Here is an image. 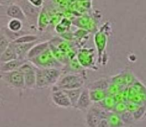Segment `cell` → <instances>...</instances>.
<instances>
[{
	"label": "cell",
	"mask_w": 146,
	"mask_h": 127,
	"mask_svg": "<svg viewBox=\"0 0 146 127\" xmlns=\"http://www.w3.org/2000/svg\"><path fill=\"white\" fill-rule=\"evenodd\" d=\"M28 61H29L35 66L38 67V68H64V64L56 58L50 49V47L38 57L28 60Z\"/></svg>",
	"instance_id": "obj_1"
},
{
	"label": "cell",
	"mask_w": 146,
	"mask_h": 127,
	"mask_svg": "<svg viewBox=\"0 0 146 127\" xmlns=\"http://www.w3.org/2000/svg\"><path fill=\"white\" fill-rule=\"evenodd\" d=\"M85 78L83 74L77 73H68L63 74L54 87L59 89H74L82 88L84 86Z\"/></svg>",
	"instance_id": "obj_2"
},
{
	"label": "cell",
	"mask_w": 146,
	"mask_h": 127,
	"mask_svg": "<svg viewBox=\"0 0 146 127\" xmlns=\"http://www.w3.org/2000/svg\"><path fill=\"white\" fill-rule=\"evenodd\" d=\"M1 78L11 88L19 91L26 89L24 75L19 69L9 72H1Z\"/></svg>",
	"instance_id": "obj_3"
},
{
	"label": "cell",
	"mask_w": 146,
	"mask_h": 127,
	"mask_svg": "<svg viewBox=\"0 0 146 127\" xmlns=\"http://www.w3.org/2000/svg\"><path fill=\"white\" fill-rule=\"evenodd\" d=\"M109 111L101 108L97 103H94L91 108L87 111L86 116L88 127H96L99 121L103 118H106Z\"/></svg>",
	"instance_id": "obj_4"
},
{
	"label": "cell",
	"mask_w": 146,
	"mask_h": 127,
	"mask_svg": "<svg viewBox=\"0 0 146 127\" xmlns=\"http://www.w3.org/2000/svg\"><path fill=\"white\" fill-rule=\"evenodd\" d=\"M20 71L23 74L25 81L26 88H36V66L30 62L29 61H27L24 64H23L19 68Z\"/></svg>",
	"instance_id": "obj_5"
},
{
	"label": "cell",
	"mask_w": 146,
	"mask_h": 127,
	"mask_svg": "<svg viewBox=\"0 0 146 127\" xmlns=\"http://www.w3.org/2000/svg\"><path fill=\"white\" fill-rule=\"evenodd\" d=\"M51 100L56 106L60 108H68L72 107V104L66 93L64 90L59 89L54 86H52Z\"/></svg>",
	"instance_id": "obj_6"
},
{
	"label": "cell",
	"mask_w": 146,
	"mask_h": 127,
	"mask_svg": "<svg viewBox=\"0 0 146 127\" xmlns=\"http://www.w3.org/2000/svg\"><path fill=\"white\" fill-rule=\"evenodd\" d=\"M77 59L84 68H92L95 65V53L91 49H83L78 52Z\"/></svg>",
	"instance_id": "obj_7"
},
{
	"label": "cell",
	"mask_w": 146,
	"mask_h": 127,
	"mask_svg": "<svg viewBox=\"0 0 146 127\" xmlns=\"http://www.w3.org/2000/svg\"><path fill=\"white\" fill-rule=\"evenodd\" d=\"M43 70H44V76L48 83V87L55 86L64 74L63 68H43Z\"/></svg>",
	"instance_id": "obj_8"
},
{
	"label": "cell",
	"mask_w": 146,
	"mask_h": 127,
	"mask_svg": "<svg viewBox=\"0 0 146 127\" xmlns=\"http://www.w3.org/2000/svg\"><path fill=\"white\" fill-rule=\"evenodd\" d=\"M93 104H94V103H93L92 100L91 98L89 89L87 87H86V88L84 87L75 108H77V109H79L83 111H88Z\"/></svg>",
	"instance_id": "obj_9"
},
{
	"label": "cell",
	"mask_w": 146,
	"mask_h": 127,
	"mask_svg": "<svg viewBox=\"0 0 146 127\" xmlns=\"http://www.w3.org/2000/svg\"><path fill=\"white\" fill-rule=\"evenodd\" d=\"M27 61H28V59H27L18 58L8 62L0 63V71L1 72H9L18 70Z\"/></svg>",
	"instance_id": "obj_10"
},
{
	"label": "cell",
	"mask_w": 146,
	"mask_h": 127,
	"mask_svg": "<svg viewBox=\"0 0 146 127\" xmlns=\"http://www.w3.org/2000/svg\"><path fill=\"white\" fill-rule=\"evenodd\" d=\"M6 14L11 19H17L22 21H25L27 20V16L24 10L17 4H11L9 6L6 10Z\"/></svg>",
	"instance_id": "obj_11"
},
{
	"label": "cell",
	"mask_w": 146,
	"mask_h": 127,
	"mask_svg": "<svg viewBox=\"0 0 146 127\" xmlns=\"http://www.w3.org/2000/svg\"><path fill=\"white\" fill-rule=\"evenodd\" d=\"M107 37L106 34L104 32H98L94 37V41H95L96 46L98 49V61H100L101 58H102V56L104 57L103 53L105 51L107 45Z\"/></svg>",
	"instance_id": "obj_12"
},
{
	"label": "cell",
	"mask_w": 146,
	"mask_h": 127,
	"mask_svg": "<svg viewBox=\"0 0 146 127\" xmlns=\"http://www.w3.org/2000/svg\"><path fill=\"white\" fill-rule=\"evenodd\" d=\"M50 47V41H43L41 43H37L29 51L28 54L27 56V59L28 60L31 59L33 58L38 57V55L44 52V51L49 48Z\"/></svg>",
	"instance_id": "obj_13"
},
{
	"label": "cell",
	"mask_w": 146,
	"mask_h": 127,
	"mask_svg": "<svg viewBox=\"0 0 146 127\" xmlns=\"http://www.w3.org/2000/svg\"><path fill=\"white\" fill-rule=\"evenodd\" d=\"M11 42L14 44V48H15L16 51L18 54L19 58L20 59H27V56L28 54L29 51L31 50V49L36 44H37V41H34V42L31 43H26V44H16L13 41H11Z\"/></svg>",
	"instance_id": "obj_14"
},
{
	"label": "cell",
	"mask_w": 146,
	"mask_h": 127,
	"mask_svg": "<svg viewBox=\"0 0 146 127\" xmlns=\"http://www.w3.org/2000/svg\"><path fill=\"white\" fill-rule=\"evenodd\" d=\"M18 58V54L16 51L14 44L12 42H11L8 48L0 55V63L8 62V61Z\"/></svg>",
	"instance_id": "obj_15"
},
{
	"label": "cell",
	"mask_w": 146,
	"mask_h": 127,
	"mask_svg": "<svg viewBox=\"0 0 146 127\" xmlns=\"http://www.w3.org/2000/svg\"><path fill=\"white\" fill-rule=\"evenodd\" d=\"M106 119L108 121V124H109V127L125 126V124H124L123 121L121 118V115L114 112L113 111H109Z\"/></svg>",
	"instance_id": "obj_16"
},
{
	"label": "cell",
	"mask_w": 146,
	"mask_h": 127,
	"mask_svg": "<svg viewBox=\"0 0 146 127\" xmlns=\"http://www.w3.org/2000/svg\"><path fill=\"white\" fill-rule=\"evenodd\" d=\"M97 104L103 108L104 109L108 111H113L114 107H115V104H117L115 98L113 96H107L104 99L101 101L100 102H98Z\"/></svg>",
	"instance_id": "obj_17"
},
{
	"label": "cell",
	"mask_w": 146,
	"mask_h": 127,
	"mask_svg": "<svg viewBox=\"0 0 146 127\" xmlns=\"http://www.w3.org/2000/svg\"><path fill=\"white\" fill-rule=\"evenodd\" d=\"M36 87L37 88H48V83L45 78L44 70L42 68H38V67L36 66Z\"/></svg>",
	"instance_id": "obj_18"
},
{
	"label": "cell",
	"mask_w": 146,
	"mask_h": 127,
	"mask_svg": "<svg viewBox=\"0 0 146 127\" xmlns=\"http://www.w3.org/2000/svg\"><path fill=\"white\" fill-rule=\"evenodd\" d=\"M83 88H84V87L78 88H74V89L64 90L66 93L70 101H71V104H72V108H76V106L78 98H79L80 96H81Z\"/></svg>",
	"instance_id": "obj_19"
},
{
	"label": "cell",
	"mask_w": 146,
	"mask_h": 127,
	"mask_svg": "<svg viewBox=\"0 0 146 127\" xmlns=\"http://www.w3.org/2000/svg\"><path fill=\"white\" fill-rule=\"evenodd\" d=\"M89 92L93 103L100 102L108 96L107 90L104 89H91L89 90Z\"/></svg>",
	"instance_id": "obj_20"
},
{
	"label": "cell",
	"mask_w": 146,
	"mask_h": 127,
	"mask_svg": "<svg viewBox=\"0 0 146 127\" xmlns=\"http://www.w3.org/2000/svg\"><path fill=\"white\" fill-rule=\"evenodd\" d=\"M110 84H111V81H108V79L106 78H101V79H98L97 81H94V82L91 83L88 85L87 88L89 90L91 89H108V86H109Z\"/></svg>",
	"instance_id": "obj_21"
},
{
	"label": "cell",
	"mask_w": 146,
	"mask_h": 127,
	"mask_svg": "<svg viewBox=\"0 0 146 127\" xmlns=\"http://www.w3.org/2000/svg\"><path fill=\"white\" fill-rule=\"evenodd\" d=\"M38 37L34 34H23L20 37L16 38L13 42L16 44H26V43H31L34 41H37Z\"/></svg>",
	"instance_id": "obj_22"
},
{
	"label": "cell",
	"mask_w": 146,
	"mask_h": 127,
	"mask_svg": "<svg viewBox=\"0 0 146 127\" xmlns=\"http://www.w3.org/2000/svg\"><path fill=\"white\" fill-rule=\"evenodd\" d=\"M7 27L11 32L19 33L23 29V21L17 19H11L8 22Z\"/></svg>",
	"instance_id": "obj_23"
},
{
	"label": "cell",
	"mask_w": 146,
	"mask_h": 127,
	"mask_svg": "<svg viewBox=\"0 0 146 127\" xmlns=\"http://www.w3.org/2000/svg\"><path fill=\"white\" fill-rule=\"evenodd\" d=\"M121 118H122L125 126L131 125V124H132L135 121L133 116V114L129 111H126L125 112L121 114Z\"/></svg>",
	"instance_id": "obj_24"
},
{
	"label": "cell",
	"mask_w": 146,
	"mask_h": 127,
	"mask_svg": "<svg viewBox=\"0 0 146 127\" xmlns=\"http://www.w3.org/2000/svg\"><path fill=\"white\" fill-rule=\"evenodd\" d=\"M133 114V116L135 121H139V120L143 119L146 114V106L145 105L140 106L139 108L136 111H134Z\"/></svg>",
	"instance_id": "obj_25"
},
{
	"label": "cell",
	"mask_w": 146,
	"mask_h": 127,
	"mask_svg": "<svg viewBox=\"0 0 146 127\" xmlns=\"http://www.w3.org/2000/svg\"><path fill=\"white\" fill-rule=\"evenodd\" d=\"M11 42V41H10L7 38V35L4 34H1V37H0V53L1 54L8 48Z\"/></svg>",
	"instance_id": "obj_26"
},
{
	"label": "cell",
	"mask_w": 146,
	"mask_h": 127,
	"mask_svg": "<svg viewBox=\"0 0 146 127\" xmlns=\"http://www.w3.org/2000/svg\"><path fill=\"white\" fill-rule=\"evenodd\" d=\"M126 111H128L126 103L123 102V101H120V102L117 103L113 109L114 112L117 113V114H120V115L123 114V113L125 112Z\"/></svg>",
	"instance_id": "obj_27"
},
{
	"label": "cell",
	"mask_w": 146,
	"mask_h": 127,
	"mask_svg": "<svg viewBox=\"0 0 146 127\" xmlns=\"http://www.w3.org/2000/svg\"><path fill=\"white\" fill-rule=\"evenodd\" d=\"M120 86H121L115 84L114 83H111L110 84L109 86H108V89H107V92L109 96H115L117 94L120 92Z\"/></svg>",
	"instance_id": "obj_28"
},
{
	"label": "cell",
	"mask_w": 146,
	"mask_h": 127,
	"mask_svg": "<svg viewBox=\"0 0 146 127\" xmlns=\"http://www.w3.org/2000/svg\"><path fill=\"white\" fill-rule=\"evenodd\" d=\"M126 105H127V109L128 111H131V112L133 113L134 111H136L138 108L140 107V104H136V103H134L133 101H130V102L126 103Z\"/></svg>",
	"instance_id": "obj_29"
},
{
	"label": "cell",
	"mask_w": 146,
	"mask_h": 127,
	"mask_svg": "<svg viewBox=\"0 0 146 127\" xmlns=\"http://www.w3.org/2000/svg\"><path fill=\"white\" fill-rule=\"evenodd\" d=\"M29 2L32 4L34 7L39 8L43 4V0H28Z\"/></svg>",
	"instance_id": "obj_30"
},
{
	"label": "cell",
	"mask_w": 146,
	"mask_h": 127,
	"mask_svg": "<svg viewBox=\"0 0 146 127\" xmlns=\"http://www.w3.org/2000/svg\"><path fill=\"white\" fill-rule=\"evenodd\" d=\"M96 127H109V124L106 118H103L99 121Z\"/></svg>",
	"instance_id": "obj_31"
},
{
	"label": "cell",
	"mask_w": 146,
	"mask_h": 127,
	"mask_svg": "<svg viewBox=\"0 0 146 127\" xmlns=\"http://www.w3.org/2000/svg\"><path fill=\"white\" fill-rule=\"evenodd\" d=\"M122 127H125V126H122Z\"/></svg>",
	"instance_id": "obj_32"
}]
</instances>
